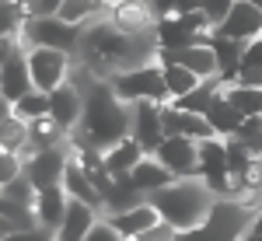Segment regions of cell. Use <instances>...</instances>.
<instances>
[{
    "mask_svg": "<svg viewBox=\"0 0 262 241\" xmlns=\"http://www.w3.org/2000/svg\"><path fill=\"white\" fill-rule=\"evenodd\" d=\"M161 129L164 133H175V137H189V140L213 137V129L206 126L203 116H196V112H182V108H171V105H161Z\"/></svg>",
    "mask_w": 262,
    "mask_h": 241,
    "instance_id": "cell-16",
    "label": "cell"
},
{
    "mask_svg": "<svg viewBox=\"0 0 262 241\" xmlns=\"http://www.w3.org/2000/svg\"><path fill=\"white\" fill-rule=\"evenodd\" d=\"M255 217H259V210L252 203L238 200V196H217L196 227L175 231L171 241H238Z\"/></svg>",
    "mask_w": 262,
    "mask_h": 241,
    "instance_id": "cell-2",
    "label": "cell"
},
{
    "mask_svg": "<svg viewBox=\"0 0 262 241\" xmlns=\"http://www.w3.org/2000/svg\"><path fill=\"white\" fill-rule=\"evenodd\" d=\"M7 112H11V105H7V101L0 98V119H4V116H7Z\"/></svg>",
    "mask_w": 262,
    "mask_h": 241,
    "instance_id": "cell-40",
    "label": "cell"
},
{
    "mask_svg": "<svg viewBox=\"0 0 262 241\" xmlns=\"http://www.w3.org/2000/svg\"><path fill=\"white\" fill-rule=\"evenodd\" d=\"M161 67V84H164V95H168V101L179 98V95H185V91H192L196 84H200L203 77H196L192 70H185V67H179V63H158Z\"/></svg>",
    "mask_w": 262,
    "mask_h": 241,
    "instance_id": "cell-26",
    "label": "cell"
},
{
    "mask_svg": "<svg viewBox=\"0 0 262 241\" xmlns=\"http://www.w3.org/2000/svg\"><path fill=\"white\" fill-rule=\"evenodd\" d=\"M108 25H116L126 35H150L154 14L147 0H112L108 4Z\"/></svg>",
    "mask_w": 262,
    "mask_h": 241,
    "instance_id": "cell-13",
    "label": "cell"
},
{
    "mask_svg": "<svg viewBox=\"0 0 262 241\" xmlns=\"http://www.w3.org/2000/svg\"><path fill=\"white\" fill-rule=\"evenodd\" d=\"M179 63L185 70H192L196 77H213V70H217V63H213V49L206 46V42H192V46H185V49H168L161 53V63Z\"/></svg>",
    "mask_w": 262,
    "mask_h": 241,
    "instance_id": "cell-17",
    "label": "cell"
},
{
    "mask_svg": "<svg viewBox=\"0 0 262 241\" xmlns=\"http://www.w3.org/2000/svg\"><path fill=\"white\" fill-rule=\"evenodd\" d=\"M14 46V39L11 35H0V63H4V56H7V49Z\"/></svg>",
    "mask_w": 262,
    "mask_h": 241,
    "instance_id": "cell-39",
    "label": "cell"
},
{
    "mask_svg": "<svg viewBox=\"0 0 262 241\" xmlns=\"http://www.w3.org/2000/svg\"><path fill=\"white\" fill-rule=\"evenodd\" d=\"M231 4H234V0H200V11L206 14V21H210V25H217V21L231 11Z\"/></svg>",
    "mask_w": 262,
    "mask_h": 241,
    "instance_id": "cell-35",
    "label": "cell"
},
{
    "mask_svg": "<svg viewBox=\"0 0 262 241\" xmlns=\"http://www.w3.org/2000/svg\"><path fill=\"white\" fill-rule=\"evenodd\" d=\"M143 200L154 206L158 221H164L171 231H189V227H196L206 217L210 203L217 200V196H213V189L203 179L189 175V179H171L168 185L147 192Z\"/></svg>",
    "mask_w": 262,
    "mask_h": 241,
    "instance_id": "cell-1",
    "label": "cell"
},
{
    "mask_svg": "<svg viewBox=\"0 0 262 241\" xmlns=\"http://www.w3.org/2000/svg\"><path fill=\"white\" fill-rule=\"evenodd\" d=\"M175 238V231L168 227L164 221H158V224H150L147 231H140V234H133L129 241H171Z\"/></svg>",
    "mask_w": 262,
    "mask_h": 241,
    "instance_id": "cell-34",
    "label": "cell"
},
{
    "mask_svg": "<svg viewBox=\"0 0 262 241\" xmlns=\"http://www.w3.org/2000/svg\"><path fill=\"white\" fill-rule=\"evenodd\" d=\"M21 42L25 46H42V49H60V53H74L77 39H81V25L74 21H63L56 14H46V18H28L21 25Z\"/></svg>",
    "mask_w": 262,
    "mask_h": 241,
    "instance_id": "cell-4",
    "label": "cell"
},
{
    "mask_svg": "<svg viewBox=\"0 0 262 241\" xmlns=\"http://www.w3.org/2000/svg\"><path fill=\"white\" fill-rule=\"evenodd\" d=\"M143 196L140 189L129 182V171L126 175H112L108 185H105V192H101V210L105 213H119V210H129V206H137Z\"/></svg>",
    "mask_w": 262,
    "mask_h": 241,
    "instance_id": "cell-20",
    "label": "cell"
},
{
    "mask_svg": "<svg viewBox=\"0 0 262 241\" xmlns=\"http://www.w3.org/2000/svg\"><path fill=\"white\" fill-rule=\"evenodd\" d=\"M67 150L63 143L56 147H46V150H35L21 161V175L32 182V189H46V185H60V175H63V164H67Z\"/></svg>",
    "mask_w": 262,
    "mask_h": 241,
    "instance_id": "cell-9",
    "label": "cell"
},
{
    "mask_svg": "<svg viewBox=\"0 0 262 241\" xmlns=\"http://www.w3.org/2000/svg\"><path fill=\"white\" fill-rule=\"evenodd\" d=\"M196 179H203L213 196H231V179L224 164V140L221 137H203L196 140Z\"/></svg>",
    "mask_w": 262,
    "mask_h": 241,
    "instance_id": "cell-6",
    "label": "cell"
},
{
    "mask_svg": "<svg viewBox=\"0 0 262 241\" xmlns=\"http://www.w3.org/2000/svg\"><path fill=\"white\" fill-rule=\"evenodd\" d=\"M242 4H252V7H262V0H242Z\"/></svg>",
    "mask_w": 262,
    "mask_h": 241,
    "instance_id": "cell-41",
    "label": "cell"
},
{
    "mask_svg": "<svg viewBox=\"0 0 262 241\" xmlns=\"http://www.w3.org/2000/svg\"><path fill=\"white\" fill-rule=\"evenodd\" d=\"M150 158L161 164L171 179H189L196 175V140L189 137H175V133H164L158 147L150 150Z\"/></svg>",
    "mask_w": 262,
    "mask_h": 241,
    "instance_id": "cell-7",
    "label": "cell"
},
{
    "mask_svg": "<svg viewBox=\"0 0 262 241\" xmlns=\"http://www.w3.org/2000/svg\"><path fill=\"white\" fill-rule=\"evenodd\" d=\"M126 137L137 143L143 154H150L158 147V140L164 137L161 105H154V101H129V129H126Z\"/></svg>",
    "mask_w": 262,
    "mask_h": 241,
    "instance_id": "cell-8",
    "label": "cell"
},
{
    "mask_svg": "<svg viewBox=\"0 0 262 241\" xmlns=\"http://www.w3.org/2000/svg\"><path fill=\"white\" fill-rule=\"evenodd\" d=\"M129 182L140 189V196H147V192H154V189L168 185V182H171V175H168V171H164V168L150 158V154H143V158L129 168Z\"/></svg>",
    "mask_w": 262,
    "mask_h": 241,
    "instance_id": "cell-23",
    "label": "cell"
},
{
    "mask_svg": "<svg viewBox=\"0 0 262 241\" xmlns=\"http://www.w3.org/2000/svg\"><path fill=\"white\" fill-rule=\"evenodd\" d=\"M0 150H7V154H14V158L25 154V122H21L14 112H7V116L0 119Z\"/></svg>",
    "mask_w": 262,
    "mask_h": 241,
    "instance_id": "cell-27",
    "label": "cell"
},
{
    "mask_svg": "<svg viewBox=\"0 0 262 241\" xmlns=\"http://www.w3.org/2000/svg\"><path fill=\"white\" fill-rule=\"evenodd\" d=\"M25 63H28V80L35 91H53L56 84L70 77V53L60 49H42V46H25Z\"/></svg>",
    "mask_w": 262,
    "mask_h": 241,
    "instance_id": "cell-5",
    "label": "cell"
},
{
    "mask_svg": "<svg viewBox=\"0 0 262 241\" xmlns=\"http://www.w3.org/2000/svg\"><path fill=\"white\" fill-rule=\"evenodd\" d=\"M101 11H105V0H63L60 11H56V18L74 21V25H84V21L98 18Z\"/></svg>",
    "mask_w": 262,
    "mask_h": 241,
    "instance_id": "cell-28",
    "label": "cell"
},
{
    "mask_svg": "<svg viewBox=\"0 0 262 241\" xmlns=\"http://www.w3.org/2000/svg\"><path fill=\"white\" fill-rule=\"evenodd\" d=\"M210 32H217V35H224V39H234V42L259 39L262 35V7H252V4L234 0L231 11H227Z\"/></svg>",
    "mask_w": 262,
    "mask_h": 241,
    "instance_id": "cell-10",
    "label": "cell"
},
{
    "mask_svg": "<svg viewBox=\"0 0 262 241\" xmlns=\"http://www.w3.org/2000/svg\"><path fill=\"white\" fill-rule=\"evenodd\" d=\"M234 140H242L252 154H262V116H248L234 126V133H231Z\"/></svg>",
    "mask_w": 262,
    "mask_h": 241,
    "instance_id": "cell-30",
    "label": "cell"
},
{
    "mask_svg": "<svg viewBox=\"0 0 262 241\" xmlns=\"http://www.w3.org/2000/svg\"><path fill=\"white\" fill-rule=\"evenodd\" d=\"M63 206H67V192L60 185H46V189H35V200H32V213H35V224L42 227H56L63 217Z\"/></svg>",
    "mask_w": 262,
    "mask_h": 241,
    "instance_id": "cell-19",
    "label": "cell"
},
{
    "mask_svg": "<svg viewBox=\"0 0 262 241\" xmlns=\"http://www.w3.org/2000/svg\"><path fill=\"white\" fill-rule=\"evenodd\" d=\"M221 98L242 116H262V87H245V84H234V80H224L221 84Z\"/></svg>",
    "mask_w": 262,
    "mask_h": 241,
    "instance_id": "cell-21",
    "label": "cell"
},
{
    "mask_svg": "<svg viewBox=\"0 0 262 241\" xmlns=\"http://www.w3.org/2000/svg\"><path fill=\"white\" fill-rule=\"evenodd\" d=\"M63 0H32V18L39 14V18H46V14H56L60 11Z\"/></svg>",
    "mask_w": 262,
    "mask_h": 241,
    "instance_id": "cell-37",
    "label": "cell"
},
{
    "mask_svg": "<svg viewBox=\"0 0 262 241\" xmlns=\"http://www.w3.org/2000/svg\"><path fill=\"white\" fill-rule=\"evenodd\" d=\"M25 91H32V80H28V63H25V46L14 39V46L7 49V56L0 63V98L18 101Z\"/></svg>",
    "mask_w": 262,
    "mask_h": 241,
    "instance_id": "cell-12",
    "label": "cell"
},
{
    "mask_svg": "<svg viewBox=\"0 0 262 241\" xmlns=\"http://www.w3.org/2000/svg\"><path fill=\"white\" fill-rule=\"evenodd\" d=\"M11 112H14L21 122L46 116V91H35V87H32V91H25L18 101H11Z\"/></svg>",
    "mask_w": 262,
    "mask_h": 241,
    "instance_id": "cell-29",
    "label": "cell"
},
{
    "mask_svg": "<svg viewBox=\"0 0 262 241\" xmlns=\"http://www.w3.org/2000/svg\"><path fill=\"white\" fill-rule=\"evenodd\" d=\"M105 221L112 224L116 231H119L122 238L129 241L133 234H140V231H147L150 224H158V213H154V206L147 200H140L137 206H129V210H119V213H108Z\"/></svg>",
    "mask_w": 262,
    "mask_h": 241,
    "instance_id": "cell-18",
    "label": "cell"
},
{
    "mask_svg": "<svg viewBox=\"0 0 262 241\" xmlns=\"http://www.w3.org/2000/svg\"><path fill=\"white\" fill-rule=\"evenodd\" d=\"M108 87L112 95L129 105V101H154V105H168V95H164L161 84V67L158 63H137V67H126V70H116L108 74Z\"/></svg>",
    "mask_w": 262,
    "mask_h": 241,
    "instance_id": "cell-3",
    "label": "cell"
},
{
    "mask_svg": "<svg viewBox=\"0 0 262 241\" xmlns=\"http://www.w3.org/2000/svg\"><path fill=\"white\" fill-rule=\"evenodd\" d=\"M0 196L18 200V203H25V206H32V200H35V189H32V182H28V179L18 171L14 179H7L4 185H0Z\"/></svg>",
    "mask_w": 262,
    "mask_h": 241,
    "instance_id": "cell-31",
    "label": "cell"
},
{
    "mask_svg": "<svg viewBox=\"0 0 262 241\" xmlns=\"http://www.w3.org/2000/svg\"><path fill=\"white\" fill-rule=\"evenodd\" d=\"M140 158H143V150L129 140V137H122V140H116L112 147H105V150H101V164H105V171H108V175H126V171H129Z\"/></svg>",
    "mask_w": 262,
    "mask_h": 241,
    "instance_id": "cell-22",
    "label": "cell"
},
{
    "mask_svg": "<svg viewBox=\"0 0 262 241\" xmlns=\"http://www.w3.org/2000/svg\"><path fill=\"white\" fill-rule=\"evenodd\" d=\"M60 189L67 192V200H77V203H88V206H95L101 213V196L98 189L91 185V179L84 175V168L77 164L74 158H67V164H63V175H60Z\"/></svg>",
    "mask_w": 262,
    "mask_h": 241,
    "instance_id": "cell-15",
    "label": "cell"
},
{
    "mask_svg": "<svg viewBox=\"0 0 262 241\" xmlns=\"http://www.w3.org/2000/svg\"><path fill=\"white\" fill-rule=\"evenodd\" d=\"M238 241H262V224H259V217H255V221L245 227V234H242Z\"/></svg>",
    "mask_w": 262,
    "mask_h": 241,
    "instance_id": "cell-38",
    "label": "cell"
},
{
    "mask_svg": "<svg viewBox=\"0 0 262 241\" xmlns=\"http://www.w3.org/2000/svg\"><path fill=\"white\" fill-rule=\"evenodd\" d=\"M81 87L74 84V80H63L56 84L49 95H46V116L60 126L63 133H74V126L81 119Z\"/></svg>",
    "mask_w": 262,
    "mask_h": 241,
    "instance_id": "cell-11",
    "label": "cell"
},
{
    "mask_svg": "<svg viewBox=\"0 0 262 241\" xmlns=\"http://www.w3.org/2000/svg\"><path fill=\"white\" fill-rule=\"evenodd\" d=\"M81 241H126V238H122V234L108 221H101V217H98V221L88 227V234H84Z\"/></svg>",
    "mask_w": 262,
    "mask_h": 241,
    "instance_id": "cell-33",
    "label": "cell"
},
{
    "mask_svg": "<svg viewBox=\"0 0 262 241\" xmlns=\"http://www.w3.org/2000/svg\"><path fill=\"white\" fill-rule=\"evenodd\" d=\"M21 171V158H14V154H7V150H0V185L7 179H14Z\"/></svg>",
    "mask_w": 262,
    "mask_h": 241,
    "instance_id": "cell-36",
    "label": "cell"
},
{
    "mask_svg": "<svg viewBox=\"0 0 262 241\" xmlns=\"http://www.w3.org/2000/svg\"><path fill=\"white\" fill-rule=\"evenodd\" d=\"M217 87H221V80H217V77H203L192 91H185V95H179V98H171L168 105H171V108H182V112H196V116H203V108H206L210 98L217 95Z\"/></svg>",
    "mask_w": 262,
    "mask_h": 241,
    "instance_id": "cell-25",
    "label": "cell"
},
{
    "mask_svg": "<svg viewBox=\"0 0 262 241\" xmlns=\"http://www.w3.org/2000/svg\"><path fill=\"white\" fill-rule=\"evenodd\" d=\"M203 119H206L210 129H213V137H231V133H234V126L242 122V116H238V112L221 98V87H217V95H213L210 105L203 108Z\"/></svg>",
    "mask_w": 262,
    "mask_h": 241,
    "instance_id": "cell-24",
    "label": "cell"
},
{
    "mask_svg": "<svg viewBox=\"0 0 262 241\" xmlns=\"http://www.w3.org/2000/svg\"><path fill=\"white\" fill-rule=\"evenodd\" d=\"M0 241H53V231H49V227H42V224H32V227L7 231Z\"/></svg>",
    "mask_w": 262,
    "mask_h": 241,
    "instance_id": "cell-32",
    "label": "cell"
},
{
    "mask_svg": "<svg viewBox=\"0 0 262 241\" xmlns=\"http://www.w3.org/2000/svg\"><path fill=\"white\" fill-rule=\"evenodd\" d=\"M98 217H101V213L95 210V206L77 203V200H67L60 224L53 227V241H81L84 234H88V227L98 221Z\"/></svg>",
    "mask_w": 262,
    "mask_h": 241,
    "instance_id": "cell-14",
    "label": "cell"
}]
</instances>
